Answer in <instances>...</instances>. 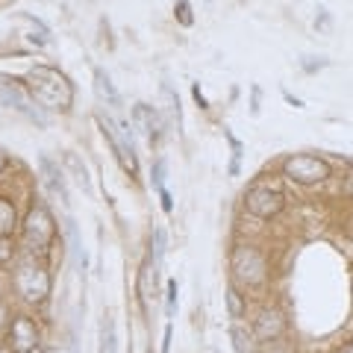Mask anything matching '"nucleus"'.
Wrapping results in <instances>:
<instances>
[{
    "mask_svg": "<svg viewBox=\"0 0 353 353\" xmlns=\"http://www.w3.org/2000/svg\"><path fill=\"white\" fill-rule=\"evenodd\" d=\"M27 92L32 94L44 112H71L74 106V83L53 65H32L24 77Z\"/></svg>",
    "mask_w": 353,
    "mask_h": 353,
    "instance_id": "1",
    "label": "nucleus"
},
{
    "mask_svg": "<svg viewBox=\"0 0 353 353\" xmlns=\"http://www.w3.org/2000/svg\"><path fill=\"white\" fill-rule=\"evenodd\" d=\"M12 289L18 294V301L27 306L48 303L53 292L48 259L36 256V253H18V259L12 262Z\"/></svg>",
    "mask_w": 353,
    "mask_h": 353,
    "instance_id": "2",
    "label": "nucleus"
},
{
    "mask_svg": "<svg viewBox=\"0 0 353 353\" xmlns=\"http://www.w3.org/2000/svg\"><path fill=\"white\" fill-rule=\"evenodd\" d=\"M271 280V262L268 253L253 241H236L230 250V283L239 289L259 292Z\"/></svg>",
    "mask_w": 353,
    "mask_h": 353,
    "instance_id": "3",
    "label": "nucleus"
},
{
    "mask_svg": "<svg viewBox=\"0 0 353 353\" xmlns=\"http://www.w3.org/2000/svg\"><path fill=\"white\" fill-rule=\"evenodd\" d=\"M59 227L53 218L50 206L44 201H32L27 215L21 218V241H24V253H36V256L48 259V253L57 248Z\"/></svg>",
    "mask_w": 353,
    "mask_h": 353,
    "instance_id": "4",
    "label": "nucleus"
},
{
    "mask_svg": "<svg viewBox=\"0 0 353 353\" xmlns=\"http://www.w3.org/2000/svg\"><path fill=\"white\" fill-rule=\"evenodd\" d=\"M280 176L292 185H301V189H315V185L333 180V165L315 153H292L280 162Z\"/></svg>",
    "mask_w": 353,
    "mask_h": 353,
    "instance_id": "5",
    "label": "nucleus"
},
{
    "mask_svg": "<svg viewBox=\"0 0 353 353\" xmlns=\"http://www.w3.org/2000/svg\"><path fill=\"white\" fill-rule=\"evenodd\" d=\"M241 206H245V212L250 218H259V221H274L285 212V206H289V197H285L283 189L277 185H268V183H256L250 185L241 197Z\"/></svg>",
    "mask_w": 353,
    "mask_h": 353,
    "instance_id": "6",
    "label": "nucleus"
},
{
    "mask_svg": "<svg viewBox=\"0 0 353 353\" xmlns=\"http://www.w3.org/2000/svg\"><path fill=\"white\" fill-rule=\"evenodd\" d=\"M97 124H101L103 136L109 139V145H112L118 165L130 176H139V153H136V141H132L130 124H118V121L109 115H97Z\"/></svg>",
    "mask_w": 353,
    "mask_h": 353,
    "instance_id": "7",
    "label": "nucleus"
},
{
    "mask_svg": "<svg viewBox=\"0 0 353 353\" xmlns=\"http://www.w3.org/2000/svg\"><path fill=\"white\" fill-rule=\"evenodd\" d=\"M0 103L3 106H9L12 112H18V115H24L27 121H32L36 127H48L50 124V118H48V112L32 101V94L27 92V85L18 80V77H12L9 83H3L0 85Z\"/></svg>",
    "mask_w": 353,
    "mask_h": 353,
    "instance_id": "8",
    "label": "nucleus"
},
{
    "mask_svg": "<svg viewBox=\"0 0 353 353\" xmlns=\"http://www.w3.org/2000/svg\"><path fill=\"white\" fill-rule=\"evenodd\" d=\"M289 333V318L280 306H259L256 318H253V339L259 345H274V341L285 339Z\"/></svg>",
    "mask_w": 353,
    "mask_h": 353,
    "instance_id": "9",
    "label": "nucleus"
},
{
    "mask_svg": "<svg viewBox=\"0 0 353 353\" xmlns=\"http://www.w3.org/2000/svg\"><path fill=\"white\" fill-rule=\"evenodd\" d=\"M130 121H132V130H136L139 136H145L150 148L162 145V139H165V118H162V112L157 106L136 103L130 109Z\"/></svg>",
    "mask_w": 353,
    "mask_h": 353,
    "instance_id": "10",
    "label": "nucleus"
},
{
    "mask_svg": "<svg viewBox=\"0 0 353 353\" xmlns=\"http://www.w3.org/2000/svg\"><path fill=\"white\" fill-rule=\"evenodd\" d=\"M6 345L12 353H30L41 347V327L36 324V318H30L27 312H18L6 333Z\"/></svg>",
    "mask_w": 353,
    "mask_h": 353,
    "instance_id": "11",
    "label": "nucleus"
},
{
    "mask_svg": "<svg viewBox=\"0 0 353 353\" xmlns=\"http://www.w3.org/2000/svg\"><path fill=\"white\" fill-rule=\"evenodd\" d=\"M159 268H162V265H157L150 256H145V259H141V265H139L136 294H139V301H141V306H145V309L159 297Z\"/></svg>",
    "mask_w": 353,
    "mask_h": 353,
    "instance_id": "12",
    "label": "nucleus"
},
{
    "mask_svg": "<svg viewBox=\"0 0 353 353\" xmlns=\"http://www.w3.org/2000/svg\"><path fill=\"white\" fill-rule=\"evenodd\" d=\"M39 171H41V176H44V185H48V189L57 194L65 206H71L68 180H65V171L59 168V162H57V159H50L48 153H41V157H39Z\"/></svg>",
    "mask_w": 353,
    "mask_h": 353,
    "instance_id": "13",
    "label": "nucleus"
},
{
    "mask_svg": "<svg viewBox=\"0 0 353 353\" xmlns=\"http://www.w3.org/2000/svg\"><path fill=\"white\" fill-rule=\"evenodd\" d=\"M21 233V209L12 194H0V239H15Z\"/></svg>",
    "mask_w": 353,
    "mask_h": 353,
    "instance_id": "14",
    "label": "nucleus"
},
{
    "mask_svg": "<svg viewBox=\"0 0 353 353\" xmlns=\"http://www.w3.org/2000/svg\"><path fill=\"white\" fill-rule=\"evenodd\" d=\"M94 92H97V97H101L106 106H112L115 112H118L121 106H124V101H121L118 88H115V83H112V77H109L103 68H94Z\"/></svg>",
    "mask_w": 353,
    "mask_h": 353,
    "instance_id": "15",
    "label": "nucleus"
},
{
    "mask_svg": "<svg viewBox=\"0 0 353 353\" xmlns=\"http://www.w3.org/2000/svg\"><path fill=\"white\" fill-rule=\"evenodd\" d=\"M159 97H162V118H165V124H171V127L180 130V124H183V109H180V97H176V92H174L168 83H162Z\"/></svg>",
    "mask_w": 353,
    "mask_h": 353,
    "instance_id": "16",
    "label": "nucleus"
},
{
    "mask_svg": "<svg viewBox=\"0 0 353 353\" xmlns=\"http://www.w3.org/2000/svg\"><path fill=\"white\" fill-rule=\"evenodd\" d=\"M62 171L71 174L83 192H92V176H88V168H85V162L77 157L74 150H65V153H62Z\"/></svg>",
    "mask_w": 353,
    "mask_h": 353,
    "instance_id": "17",
    "label": "nucleus"
},
{
    "mask_svg": "<svg viewBox=\"0 0 353 353\" xmlns=\"http://www.w3.org/2000/svg\"><path fill=\"white\" fill-rule=\"evenodd\" d=\"M224 306H227V315L233 318V321H241V318L248 315V297L241 294L239 285L230 283L224 289Z\"/></svg>",
    "mask_w": 353,
    "mask_h": 353,
    "instance_id": "18",
    "label": "nucleus"
},
{
    "mask_svg": "<svg viewBox=\"0 0 353 353\" xmlns=\"http://www.w3.org/2000/svg\"><path fill=\"white\" fill-rule=\"evenodd\" d=\"M97 353H118L115 321L109 315H103V324H101V347H97Z\"/></svg>",
    "mask_w": 353,
    "mask_h": 353,
    "instance_id": "19",
    "label": "nucleus"
},
{
    "mask_svg": "<svg viewBox=\"0 0 353 353\" xmlns=\"http://www.w3.org/2000/svg\"><path fill=\"white\" fill-rule=\"evenodd\" d=\"M165 250H168V233H165V227H153V233H150V253H148V256L157 265H162Z\"/></svg>",
    "mask_w": 353,
    "mask_h": 353,
    "instance_id": "20",
    "label": "nucleus"
},
{
    "mask_svg": "<svg viewBox=\"0 0 353 353\" xmlns=\"http://www.w3.org/2000/svg\"><path fill=\"white\" fill-rule=\"evenodd\" d=\"M230 339H233V347L239 350V353H256V341H253L245 330H239V327H233L230 330Z\"/></svg>",
    "mask_w": 353,
    "mask_h": 353,
    "instance_id": "21",
    "label": "nucleus"
},
{
    "mask_svg": "<svg viewBox=\"0 0 353 353\" xmlns=\"http://www.w3.org/2000/svg\"><path fill=\"white\" fill-rule=\"evenodd\" d=\"M174 21L180 27H192L194 24V12H192L189 0H176V3H174Z\"/></svg>",
    "mask_w": 353,
    "mask_h": 353,
    "instance_id": "22",
    "label": "nucleus"
},
{
    "mask_svg": "<svg viewBox=\"0 0 353 353\" xmlns=\"http://www.w3.org/2000/svg\"><path fill=\"white\" fill-rule=\"evenodd\" d=\"M297 65H301V71H303V74L315 77L318 71H324V68H327L330 59H327V57H301V59H297Z\"/></svg>",
    "mask_w": 353,
    "mask_h": 353,
    "instance_id": "23",
    "label": "nucleus"
},
{
    "mask_svg": "<svg viewBox=\"0 0 353 353\" xmlns=\"http://www.w3.org/2000/svg\"><path fill=\"white\" fill-rule=\"evenodd\" d=\"M165 176H168V162H165V159H157V162L150 165V185H153L157 192L165 189Z\"/></svg>",
    "mask_w": 353,
    "mask_h": 353,
    "instance_id": "24",
    "label": "nucleus"
},
{
    "mask_svg": "<svg viewBox=\"0 0 353 353\" xmlns=\"http://www.w3.org/2000/svg\"><path fill=\"white\" fill-rule=\"evenodd\" d=\"M15 259H18V245H15V239H0V268L12 265Z\"/></svg>",
    "mask_w": 353,
    "mask_h": 353,
    "instance_id": "25",
    "label": "nucleus"
},
{
    "mask_svg": "<svg viewBox=\"0 0 353 353\" xmlns=\"http://www.w3.org/2000/svg\"><path fill=\"white\" fill-rule=\"evenodd\" d=\"M315 32H333V15H330L327 6H318L315 9Z\"/></svg>",
    "mask_w": 353,
    "mask_h": 353,
    "instance_id": "26",
    "label": "nucleus"
},
{
    "mask_svg": "<svg viewBox=\"0 0 353 353\" xmlns=\"http://www.w3.org/2000/svg\"><path fill=\"white\" fill-rule=\"evenodd\" d=\"M12 306H9V301H3L0 297V336H6L9 333V327H12Z\"/></svg>",
    "mask_w": 353,
    "mask_h": 353,
    "instance_id": "27",
    "label": "nucleus"
},
{
    "mask_svg": "<svg viewBox=\"0 0 353 353\" xmlns=\"http://www.w3.org/2000/svg\"><path fill=\"white\" fill-rule=\"evenodd\" d=\"M339 194L345 197V201H353V162H350V168L341 174V185H339Z\"/></svg>",
    "mask_w": 353,
    "mask_h": 353,
    "instance_id": "28",
    "label": "nucleus"
},
{
    "mask_svg": "<svg viewBox=\"0 0 353 353\" xmlns=\"http://www.w3.org/2000/svg\"><path fill=\"white\" fill-rule=\"evenodd\" d=\"M165 297H168V306H165V312H168V318H174L176 312V280H168V285H165Z\"/></svg>",
    "mask_w": 353,
    "mask_h": 353,
    "instance_id": "29",
    "label": "nucleus"
},
{
    "mask_svg": "<svg viewBox=\"0 0 353 353\" xmlns=\"http://www.w3.org/2000/svg\"><path fill=\"white\" fill-rule=\"evenodd\" d=\"M259 109H262V88L250 85V115H259Z\"/></svg>",
    "mask_w": 353,
    "mask_h": 353,
    "instance_id": "30",
    "label": "nucleus"
},
{
    "mask_svg": "<svg viewBox=\"0 0 353 353\" xmlns=\"http://www.w3.org/2000/svg\"><path fill=\"white\" fill-rule=\"evenodd\" d=\"M192 97H194V103L203 109V112H209V101H206V94L201 92V85L197 83H192Z\"/></svg>",
    "mask_w": 353,
    "mask_h": 353,
    "instance_id": "31",
    "label": "nucleus"
},
{
    "mask_svg": "<svg viewBox=\"0 0 353 353\" xmlns=\"http://www.w3.org/2000/svg\"><path fill=\"white\" fill-rule=\"evenodd\" d=\"M159 194V201H162V212H174V201H171V192L168 189H162L157 192Z\"/></svg>",
    "mask_w": 353,
    "mask_h": 353,
    "instance_id": "32",
    "label": "nucleus"
},
{
    "mask_svg": "<svg viewBox=\"0 0 353 353\" xmlns=\"http://www.w3.org/2000/svg\"><path fill=\"white\" fill-rule=\"evenodd\" d=\"M9 165H12V157L6 153V148H0V176L9 171Z\"/></svg>",
    "mask_w": 353,
    "mask_h": 353,
    "instance_id": "33",
    "label": "nucleus"
},
{
    "mask_svg": "<svg viewBox=\"0 0 353 353\" xmlns=\"http://www.w3.org/2000/svg\"><path fill=\"white\" fill-rule=\"evenodd\" d=\"M283 97H285V103H292L294 109H303V101H301V97H294L292 92H285V88H283Z\"/></svg>",
    "mask_w": 353,
    "mask_h": 353,
    "instance_id": "34",
    "label": "nucleus"
},
{
    "mask_svg": "<svg viewBox=\"0 0 353 353\" xmlns=\"http://www.w3.org/2000/svg\"><path fill=\"white\" fill-rule=\"evenodd\" d=\"M171 333H174L171 324H165V345H162V353H168V350H171Z\"/></svg>",
    "mask_w": 353,
    "mask_h": 353,
    "instance_id": "35",
    "label": "nucleus"
},
{
    "mask_svg": "<svg viewBox=\"0 0 353 353\" xmlns=\"http://www.w3.org/2000/svg\"><path fill=\"white\" fill-rule=\"evenodd\" d=\"M339 353H353V341H347V345H341Z\"/></svg>",
    "mask_w": 353,
    "mask_h": 353,
    "instance_id": "36",
    "label": "nucleus"
},
{
    "mask_svg": "<svg viewBox=\"0 0 353 353\" xmlns=\"http://www.w3.org/2000/svg\"><path fill=\"white\" fill-rule=\"evenodd\" d=\"M68 353H80L77 350V341H68Z\"/></svg>",
    "mask_w": 353,
    "mask_h": 353,
    "instance_id": "37",
    "label": "nucleus"
},
{
    "mask_svg": "<svg viewBox=\"0 0 353 353\" xmlns=\"http://www.w3.org/2000/svg\"><path fill=\"white\" fill-rule=\"evenodd\" d=\"M30 353H44V347H36V350H30Z\"/></svg>",
    "mask_w": 353,
    "mask_h": 353,
    "instance_id": "38",
    "label": "nucleus"
}]
</instances>
